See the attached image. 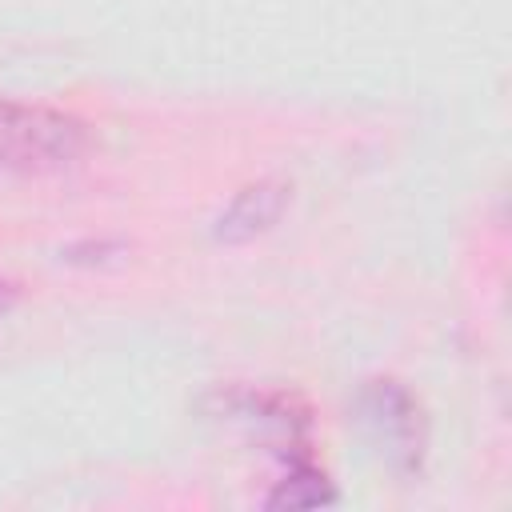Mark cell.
<instances>
[{
    "instance_id": "3957f363",
    "label": "cell",
    "mask_w": 512,
    "mask_h": 512,
    "mask_svg": "<svg viewBox=\"0 0 512 512\" xmlns=\"http://www.w3.org/2000/svg\"><path fill=\"white\" fill-rule=\"evenodd\" d=\"M364 416L372 420L380 440L392 444V452H400L408 464H416L420 444H424V436H420V408H416V400L396 380H376L364 392Z\"/></svg>"
},
{
    "instance_id": "277c9868",
    "label": "cell",
    "mask_w": 512,
    "mask_h": 512,
    "mask_svg": "<svg viewBox=\"0 0 512 512\" xmlns=\"http://www.w3.org/2000/svg\"><path fill=\"white\" fill-rule=\"evenodd\" d=\"M336 500V488L328 484V476L320 468H292L272 492H268V508H324Z\"/></svg>"
},
{
    "instance_id": "6da1fadb",
    "label": "cell",
    "mask_w": 512,
    "mask_h": 512,
    "mask_svg": "<svg viewBox=\"0 0 512 512\" xmlns=\"http://www.w3.org/2000/svg\"><path fill=\"white\" fill-rule=\"evenodd\" d=\"M88 144L92 132L80 116L48 104L0 100V172H60L76 164L88 152Z\"/></svg>"
},
{
    "instance_id": "5b68a950",
    "label": "cell",
    "mask_w": 512,
    "mask_h": 512,
    "mask_svg": "<svg viewBox=\"0 0 512 512\" xmlns=\"http://www.w3.org/2000/svg\"><path fill=\"white\" fill-rule=\"evenodd\" d=\"M16 300H20V284L8 280V276H0V316H8L16 308Z\"/></svg>"
},
{
    "instance_id": "7a4b0ae2",
    "label": "cell",
    "mask_w": 512,
    "mask_h": 512,
    "mask_svg": "<svg viewBox=\"0 0 512 512\" xmlns=\"http://www.w3.org/2000/svg\"><path fill=\"white\" fill-rule=\"evenodd\" d=\"M288 184L284 180H252L244 184L212 220V236L224 240V244H244V240H256L264 236L288 208Z\"/></svg>"
}]
</instances>
